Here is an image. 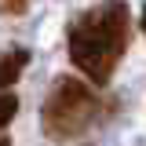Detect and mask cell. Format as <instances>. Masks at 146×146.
<instances>
[{"instance_id":"obj_1","label":"cell","mask_w":146,"mask_h":146,"mask_svg":"<svg viewBox=\"0 0 146 146\" xmlns=\"http://www.w3.org/2000/svg\"><path fill=\"white\" fill-rule=\"evenodd\" d=\"M131 36V11L124 0H102L70 22V58L91 84H110Z\"/></svg>"},{"instance_id":"obj_2","label":"cell","mask_w":146,"mask_h":146,"mask_svg":"<svg viewBox=\"0 0 146 146\" xmlns=\"http://www.w3.org/2000/svg\"><path fill=\"white\" fill-rule=\"evenodd\" d=\"M113 102H106L95 88H88L84 80L77 77H58L44 99V110H40V121H44V135L55 139V143H70V139H80L91 124H99L106 117Z\"/></svg>"},{"instance_id":"obj_3","label":"cell","mask_w":146,"mask_h":146,"mask_svg":"<svg viewBox=\"0 0 146 146\" xmlns=\"http://www.w3.org/2000/svg\"><path fill=\"white\" fill-rule=\"evenodd\" d=\"M26 66H29V51L26 48H15V51L0 55V95H4V88H11L18 77H22Z\"/></svg>"},{"instance_id":"obj_4","label":"cell","mask_w":146,"mask_h":146,"mask_svg":"<svg viewBox=\"0 0 146 146\" xmlns=\"http://www.w3.org/2000/svg\"><path fill=\"white\" fill-rule=\"evenodd\" d=\"M15 113H18V99L11 95V91H4V95H0V131L11 124V117H15Z\"/></svg>"},{"instance_id":"obj_5","label":"cell","mask_w":146,"mask_h":146,"mask_svg":"<svg viewBox=\"0 0 146 146\" xmlns=\"http://www.w3.org/2000/svg\"><path fill=\"white\" fill-rule=\"evenodd\" d=\"M0 11L4 15H22L26 11V0H0Z\"/></svg>"},{"instance_id":"obj_6","label":"cell","mask_w":146,"mask_h":146,"mask_svg":"<svg viewBox=\"0 0 146 146\" xmlns=\"http://www.w3.org/2000/svg\"><path fill=\"white\" fill-rule=\"evenodd\" d=\"M143 33H146V11H143Z\"/></svg>"},{"instance_id":"obj_7","label":"cell","mask_w":146,"mask_h":146,"mask_svg":"<svg viewBox=\"0 0 146 146\" xmlns=\"http://www.w3.org/2000/svg\"><path fill=\"white\" fill-rule=\"evenodd\" d=\"M0 146H11V143H7V139H0Z\"/></svg>"}]
</instances>
